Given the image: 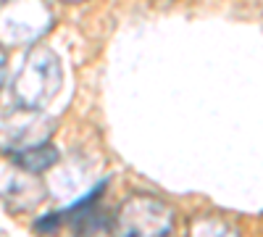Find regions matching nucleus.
Returning <instances> with one entry per match:
<instances>
[{"label":"nucleus","mask_w":263,"mask_h":237,"mask_svg":"<svg viewBox=\"0 0 263 237\" xmlns=\"http://www.w3.org/2000/svg\"><path fill=\"white\" fill-rule=\"evenodd\" d=\"M61 87V66L53 50L37 48L13 79V95L24 108H42Z\"/></svg>","instance_id":"obj_1"},{"label":"nucleus","mask_w":263,"mask_h":237,"mask_svg":"<svg viewBox=\"0 0 263 237\" xmlns=\"http://www.w3.org/2000/svg\"><path fill=\"white\" fill-rule=\"evenodd\" d=\"M171 222V208L153 195L129 198L119 213V229L124 234H168Z\"/></svg>","instance_id":"obj_2"},{"label":"nucleus","mask_w":263,"mask_h":237,"mask_svg":"<svg viewBox=\"0 0 263 237\" xmlns=\"http://www.w3.org/2000/svg\"><path fill=\"white\" fill-rule=\"evenodd\" d=\"M21 171L27 174H42L45 169H50L58 161V148L50 142H37V145H27V148H18L13 158H11Z\"/></svg>","instance_id":"obj_3"},{"label":"nucleus","mask_w":263,"mask_h":237,"mask_svg":"<svg viewBox=\"0 0 263 237\" xmlns=\"http://www.w3.org/2000/svg\"><path fill=\"white\" fill-rule=\"evenodd\" d=\"M192 229H200V232H205V234H221L224 229H232L229 224H224L221 219H216V222H200L197 227H192ZM234 232V229H232Z\"/></svg>","instance_id":"obj_4"},{"label":"nucleus","mask_w":263,"mask_h":237,"mask_svg":"<svg viewBox=\"0 0 263 237\" xmlns=\"http://www.w3.org/2000/svg\"><path fill=\"white\" fill-rule=\"evenodd\" d=\"M0 79H3V53H0Z\"/></svg>","instance_id":"obj_5"}]
</instances>
